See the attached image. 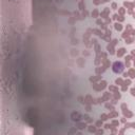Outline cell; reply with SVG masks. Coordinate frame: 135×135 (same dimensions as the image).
I'll return each instance as SVG.
<instances>
[{
    "label": "cell",
    "instance_id": "obj_1",
    "mask_svg": "<svg viewBox=\"0 0 135 135\" xmlns=\"http://www.w3.org/2000/svg\"><path fill=\"white\" fill-rule=\"evenodd\" d=\"M112 70H113V72L116 73V74L122 73L123 70H124V64H123V62H122V61H115V62L113 63V65H112Z\"/></svg>",
    "mask_w": 135,
    "mask_h": 135
}]
</instances>
